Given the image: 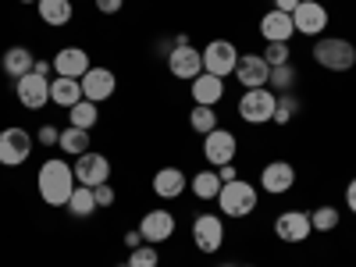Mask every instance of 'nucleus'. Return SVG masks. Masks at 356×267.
<instances>
[{
  "instance_id": "nucleus-32",
  "label": "nucleus",
  "mask_w": 356,
  "mask_h": 267,
  "mask_svg": "<svg viewBox=\"0 0 356 267\" xmlns=\"http://www.w3.org/2000/svg\"><path fill=\"white\" fill-rule=\"evenodd\" d=\"M129 267H161V253H157L150 243H143V246H136V250H132Z\"/></svg>"
},
{
  "instance_id": "nucleus-35",
  "label": "nucleus",
  "mask_w": 356,
  "mask_h": 267,
  "mask_svg": "<svg viewBox=\"0 0 356 267\" xmlns=\"http://www.w3.org/2000/svg\"><path fill=\"white\" fill-rule=\"evenodd\" d=\"M93 196H97V207H114V186H111V182L97 186V189H93Z\"/></svg>"
},
{
  "instance_id": "nucleus-16",
  "label": "nucleus",
  "mask_w": 356,
  "mask_h": 267,
  "mask_svg": "<svg viewBox=\"0 0 356 267\" xmlns=\"http://www.w3.org/2000/svg\"><path fill=\"white\" fill-rule=\"evenodd\" d=\"M235 79L246 89H264L267 79H271V65L264 61V54H243L239 65H235Z\"/></svg>"
},
{
  "instance_id": "nucleus-12",
  "label": "nucleus",
  "mask_w": 356,
  "mask_h": 267,
  "mask_svg": "<svg viewBox=\"0 0 356 267\" xmlns=\"http://www.w3.org/2000/svg\"><path fill=\"white\" fill-rule=\"evenodd\" d=\"M292 25L303 36H321L328 29V8L321 0H300V8L292 11Z\"/></svg>"
},
{
  "instance_id": "nucleus-11",
  "label": "nucleus",
  "mask_w": 356,
  "mask_h": 267,
  "mask_svg": "<svg viewBox=\"0 0 356 267\" xmlns=\"http://www.w3.org/2000/svg\"><path fill=\"white\" fill-rule=\"evenodd\" d=\"M235 150H239V139H235V132H225V129H214V132H207L203 136V157L207 164H232L235 161Z\"/></svg>"
},
{
  "instance_id": "nucleus-4",
  "label": "nucleus",
  "mask_w": 356,
  "mask_h": 267,
  "mask_svg": "<svg viewBox=\"0 0 356 267\" xmlns=\"http://www.w3.org/2000/svg\"><path fill=\"white\" fill-rule=\"evenodd\" d=\"M275 107H278V97H275V89H246L243 100H239V118L246 125H264V122H271L275 118Z\"/></svg>"
},
{
  "instance_id": "nucleus-19",
  "label": "nucleus",
  "mask_w": 356,
  "mask_h": 267,
  "mask_svg": "<svg viewBox=\"0 0 356 267\" xmlns=\"http://www.w3.org/2000/svg\"><path fill=\"white\" fill-rule=\"evenodd\" d=\"M292 33H296V25H292V15H285V11H267L260 18V36L267 43H289Z\"/></svg>"
},
{
  "instance_id": "nucleus-3",
  "label": "nucleus",
  "mask_w": 356,
  "mask_h": 267,
  "mask_svg": "<svg viewBox=\"0 0 356 267\" xmlns=\"http://www.w3.org/2000/svg\"><path fill=\"white\" fill-rule=\"evenodd\" d=\"M218 207L225 218H246L257 211V189L243 178H235V182H225L221 193H218Z\"/></svg>"
},
{
  "instance_id": "nucleus-41",
  "label": "nucleus",
  "mask_w": 356,
  "mask_h": 267,
  "mask_svg": "<svg viewBox=\"0 0 356 267\" xmlns=\"http://www.w3.org/2000/svg\"><path fill=\"white\" fill-rule=\"evenodd\" d=\"M125 246H129V250L143 246V235H139V228H136V232H125Z\"/></svg>"
},
{
  "instance_id": "nucleus-7",
  "label": "nucleus",
  "mask_w": 356,
  "mask_h": 267,
  "mask_svg": "<svg viewBox=\"0 0 356 267\" xmlns=\"http://www.w3.org/2000/svg\"><path fill=\"white\" fill-rule=\"evenodd\" d=\"M168 72L175 79H196L203 72V50H196L193 43H171L168 50Z\"/></svg>"
},
{
  "instance_id": "nucleus-36",
  "label": "nucleus",
  "mask_w": 356,
  "mask_h": 267,
  "mask_svg": "<svg viewBox=\"0 0 356 267\" xmlns=\"http://www.w3.org/2000/svg\"><path fill=\"white\" fill-rule=\"evenodd\" d=\"M36 139H40L43 146H57V139H61V129H54V125H43Z\"/></svg>"
},
{
  "instance_id": "nucleus-42",
  "label": "nucleus",
  "mask_w": 356,
  "mask_h": 267,
  "mask_svg": "<svg viewBox=\"0 0 356 267\" xmlns=\"http://www.w3.org/2000/svg\"><path fill=\"white\" fill-rule=\"evenodd\" d=\"M33 72H36V75H43V79H47V75H50V72H54V61H36V68H33Z\"/></svg>"
},
{
  "instance_id": "nucleus-17",
  "label": "nucleus",
  "mask_w": 356,
  "mask_h": 267,
  "mask_svg": "<svg viewBox=\"0 0 356 267\" xmlns=\"http://www.w3.org/2000/svg\"><path fill=\"white\" fill-rule=\"evenodd\" d=\"M260 186L264 193H271V196H282L296 186V168L289 161H271V164H264L260 171Z\"/></svg>"
},
{
  "instance_id": "nucleus-31",
  "label": "nucleus",
  "mask_w": 356,
  "mask_h": 267,
  "mask_svg": "<svg viewBox=\"0 0 356 267\" xmlns=\"http://www.w3.org/2000/svg\"><path fill=\"white\" fill-rule=\"evenodd\" d=\"M292 86H296V68H292V61H289V65H278V68H271V79H267V89H278V93H289Z\"/></svg>"
},
{
  "instance_id": "nucleus-10",
  "label": "nucleus",
  "mask_w": 356,
  "mask_h": 267,
  "mask_svg": "<svg viewBox=\"0 0 356 267\" xmlns=\"http://www.w3.org/2000/svg\"><path fill=\"white\" fill-rule=\"evenodd\" d=\"M193 243L203 253H218L225 243V221L218 214H196L193 218Z\"/></svg>"
},
{
  "instance_id": "nucleus-15",
  "label": "nucleus",
  "mask_w": 356,
  "mask_h": 267,
  "mask_svg": "<svg viewBox=\"0 0 356 267\" xmlns=\"http://www.w3.org/2000/svg\"><path fill=\"white\" fill-rule=\"evenodd\" d=\"M310 232H314V225H310V214L307 211H285L275 221V235H278L282 243H307Z\"/></svg>"
},
{
  "instance_id": "nucleus-45",
  "label": "nucleus",
  "mask_w": 356,
  "mask_h": 267,
  "mask_svg": "<svg viewBox=\"0 0 356 267\" xmlns=\"http://www.w3.org/2000/svg\"><path fill=\"white\" fill-rule=\"evenodd\" d=\"M221 267H232V264H221Z\"/></svg>"
},
{
  "instance_id": "nucleus-24",
  "label": "nucleus",
  "mask_w": 356,
  "mask_h": 267,
  "mask_svg": "<svg viewBox=\"0 0 356 267\" xmlns=\"http://www.w3.org/2000/svg\"><path fill=\"white\" fill-rule=\"evenodd\" d=\"M36 8H40V18H43L47 25H54V29L68 25V22H72V15H75L72 0H40Z\"/></svg>"
},
{
  "instance_id": "nucleus-25",
  "label": "nucleus",
  "mask_w": 356,
  "mask_h": 267,
  "mask_svg": "<svg viewBox=\"0 0 356 267\" xmlns=\"http://www.w3.org/2000/svg\"><path fill=\"white\" fill-rule=\"evenodd\" d=\"M100 211V207H97V196H93V189H89V186H75V193H72V200H68V214L72 218H93Z\"/></svg>"
},
{
  "instance_id": "nucleus-46",
  "label": "nucleus",
  "mask_w": 356,
  "mask_h": 267,
  "mask_svg": "<svg viewBox=\"0 0 356 267\" xmlns=\"http://www.w3.org/2000/svg\"><path fill=\"white\" fill-rule=\"evenodd\" d=\"M122 267H129V264H122Z\"/></svg>"
},
{
  "instance_id": "nucleus-20",
  "label": "nucleus",
  "mask_w": 356,
  "mask_h": 267,
  "mask_svg": "<svg viewBox=\"0 0 356 267\" xmlns=\"http://www.w3.org/2000/svg\"><path fill=\"white\" fill-rule=\"evenodd\" d=\"M193 100L200 104V107H214L221 97H225V79H218V75H211V72H200L196 79H193Z\"/></svg>"
},
{
  "instance_id": "nucleus-44",
  "label": "nucleus",
  "mask_w": 356,
  "mask_h": 267,
  "mask_svg": "<svg viewBox=\"0 0 356 267\" xmlns=\"http://www.w3.org/2000/svg\"><path fill=\"white\" fill-rule=\"evenodd\" d=\"M239 267H257V264H239Z\"/></svg>"
},
{
  "instance_id": "nucleus-13",
  "label": "nucleus",
  "mask_w": 356,
  "mask_h": 267,
  "mask_svg": "<svg viewBox=\"0 0 356 267\" xmlns=\"http://www.w3.org/2000/svg\"><path fill=\"white\" fill-rule=\"evenodd\" d=\"M79 82H82V97H86V100H93V104L111 100V97H114V89H118L114 72H111V68H100V65H93Z\"/></svg>"
},
{
  "instance_id": "nucleus-22",
  "label": "nucleus",
  "mask_w": 356,
  "mask_h": 267,
  "mask_svg": "<svg viewBox=\"0 0 356 267\" xmlns=\"http://www.w3.org/2000/svg\"><path fill=\"white\" fill-rule=\"evenodd\" d=\"M186 186H189V178L182 175V168H161L154 175V193L161 200H178L186 193Z\"/></svg>"
},
{
  "instance_id": "nucleus-23",
  "label": "nucleus",
  "mask_w": 356,
  "mask_h": 267,
  "mask_svg": "<svg viewBox=\"0 0 356 267\" xmlns=\"http://www.w3.org/2000/svg\"><path fill=\"white\" fill-rule=\"evenodd\" d=\"M79 100H86L79 79H65V75L50 79V104H54V107H68V111H72Z\"/></svg>"
},
{
  "instance_id": "nucleus-39",
  "label": "nucleus",
  "mask_w": 356,
  "mask_h": 267,
  "mask_svg": "<svg viewBox=\"0 0 356 267\" xmlns=\"http://www.w3.org/2000/svg\"><path fill=\"white\" fill-rule=\"evenodd\" d=\"M296 8H300V0H275V11H285V15H292Z\"/></svg>"
},
{
  "instance_id": "nucleus-21",
  "label": "nucleus",
  "mask_w": 356,
  "mask_h": 267,
  "mask_svg": "<svg viewBox=\"0 0 356 267\" xmlns=\"http://www.w3.org/2000/svg\"><path fill=\"white\" fill-rule=\"evenodd\" d=\"M0 68H4V75L8 79H22V75H29L36 68V57H33V50L29 47H8L4 50V57H0Z\"/></svg>"
},
{
  "instance_id": "nucleus-27",
  "label": "nucleus",
  "mask_w": 356,
  "mask_h": 267,
  "mask_svg": "<svg viewBox=\"0 0 356 267\" xmlns=\"http://www.w3.org/2000/svg\"><path fill=\"white\" fill-rule=\"evenodd\" d=\"M221 186H225V182L218 178V168H214V171H200V175H193V182H189L193 196H200V200H218Z\"/></svg>"
},
{
  "instance_id": "nucleus-33",
  "label": "nucleus",
  "mask_w": 356,
  "mask_h": 267,
  "mask_svg": "<svg viewBox=\"0 0 356 267\" xmlns=\"http://www.w3.org/2000/svg\"><path fill=\"white\" fill-rule=\"evenodd\" d=\"M264 61L271 65V68L289 65V61H292V50H289V43H267V47H264Z\"/></svg>"
},
{
  "instance_id": "nucleus-43",
  "label": "nucleus",
  "mask_w": 356,
  "mask_h": 267,
  "mask_svg": "<svg viewBox=\"0 0 356 267\" xmlns=\"http://www.w3.org/2000/svg\"><path fill=\"white\" fill-rule=\"evenodd\" d=\"M18 4H40V0H18Z\"/></svg>"
},
{
  "instance_id": "nucleus-14",
  "label": "nucleus",
  "mask_w": 356,
  "mask_h": 267,
  "mask_svg": "<svg viewBox=\"0 0 356 267\" xmlns=\"http://www.w3.org/2000/svg\"><path fill=\"white\" fill-rule=\"evenodd\" d=\"M139 235H143V243H150V246L168 243L171 235H175V214L164 211V207H157V211H150V214H143Z\"/></svg>"
},
{
  "instance_id": "nucleus-30",
  "label": "nucleus",
  "mask_w": 356,
  "mask_h": 267,
  "mask_svg": "<svg viewBox=\"0 0 356 267\" xmlns=\"http://www.w3.org/2000/svg\"><path fill=\"white\" fill-rule=\"evenodd\" d=\"M339 221H342L339 207H317V211L310 214V225H314V232H335V228H339Z\"/></svg>"
},
{
  "instance_id": "nucleus-38",
  "label": "nucleus",
  "mask_w": 356,
  "mask_h": 267,
  "mask_svg": "<svg viewBox=\"0 0 356 267\" xmlns=\"http://www.w3.org/2000/svg\"><path fill=\"white\" fill-rule=\"evenodd\" d=\"M218 178H221V182H235L239 175H235V168H232V164H221V168H218Z\"/></svg>"
},
{
  "instance_id": "nucleus-18",
  "label": "nucleus",
  "mask_w": 356,
  "mask_h": 267,
  "mask_svg": "<svg viewBox=\"0 0 356 267\" xmlns=\"http://www.w3.org/2000/svg\"><path fill=\"white\" fill-rule=\"evenodd\" d=\"M89 68V54L82 47H65V50H57L54 54V72L57 75H65V79H82Z\"/></svg>"
},
{
  "instance_id": "nucleus-8",
  "label": "nucleus",
  "mask_w": 356,
  "mask_h": 267,
  "mask_svg": "<svg viewBox=\"0 0 356 267\" xmlns=\"http://www.w3.org/2000/svg\"><path fill=\"white\" fill-rule=\"evenodd\" d=\"M15 97H18V104H22L25 111L47 107V104H50V79H43V75H36V72L22 75V79L15 82Z\"/></svg>"
},
{
  "instance_id": "nucleus-34",
  "label": "nucleus",
  "mask_w": 356,
  "mask_h": 267,
  "mask_svg": "<svg viewBox=\"0 0 356 267\" xmlns=\"http://www.w3.org/2000/svg\"><path fill=\"white\" fill-rule=\"evenodd\" d=\"M296 107H300V104H296V97H292V93H282L271 122H275V125H289V122H292V114H296Z\"/></svg>"
},
{
  "instance_id": "nucleus-5",
  "label": "nucleus",
  "mask_w": 356,
  "mask_h": 267,
  "mask_svg": "<svg viewBox=\"0 0 356 267\" xmlns=\"http://www.w3.org/2000/svg\"><path fill=\"white\" fill-rule=\"evenodd\" d=\"M239 50H235V43H228V40H211L203 47V72H211V75H218V79H228V75H235V65H239Z\"/></svg>"
},
{
  "instance_id": "nucleus-6",
  "label": "nucleus",
  "mask_w": 356,
  "mask_h": 267,
  "mask_svg": "<svg viewBox=\"0 0 356 267\" xmlns=\"http://www.w3.org/2000/svg\"><path fill=\"white\" fill-rule=\"evenodd\" d=\"M29 154H33V136H29L25 129L11 125L0 132V164L4 168H18L29 161Z\"/></svg>"
},
{
  "instance_id": "nucleus-2",
  "label": "nucleus",
  "mask_w": 356,
  "mask_h": 267,
  "mask_svg": "<svg viewBox=\"0 0 356 267\" xmlns=\"http://www.w3.org/2000/svg\"><path fill=\"white\" fill-rule=\"evenodd\" d=\"M314 61L328 72H349L356 65V47L342 36H321L314 43Z\"/></svg>"
},
{
  "instance_id": "nucleus-26",
  "label": "nucleus",
  "mask_w": 356,
  "mask_h": 267,
  "mask_svg": "<svg viewBox=\"0 0 356 267\" xmlns=\"http://www.w3.org/2000/svg\"><path fill=\"white\" fill-rule=\"evenodd\" d=\"M89 136L86 129H75V125H68L65 132H61V139H57V146L68 154V157H82V154H89Z\"/></svg>"
},
{
  "instance_id": "nucleus-40",
  "label": "nucleus",
  "mask_w": 356,
  "mask_h": 267,
  "mask_svg": "<svg viewBox=\"0 0 356 267\" xmlns=\"http://www.w3.org/2000/svg\"><path fill=\"white\" fill-rule=\"evenodd\" d=\"M346 203H349V211L356 214V178H353V182L346 186Z\"/></svg>"
},
{
  "instance_id": "nucleus-1",
  "label": "nucleus",
  "mask_w": 356,
  "mask_h": 267,
  "mask_svg": "<svg viewBox=\"0 0 356 267\" xmlns=\"http://www.w3.org/2000/svg\"><path fill=\"white\" fill-rule=\"evenodd\" d=\"M75 186H79V182H75L72 164L57 161V157H50V161H43V164H40L36 189H40V196H43V203H47V207H68V200H72Z\"/></svg>"
},
{
  "instance_id": "nucleus-37",
  "label": "nucleus",
  "mask_w": 356,
  "mask_h": 267,
  "mask_svg": "<svg viewBox=\"0 0 356 267\" xmlns=\"http://www.w3.org/2000/svg\"><path fill=\"white\" fill-rule=\"evenodd\" d=\"M122 4H125V0H97V11L100 15H118V11H122Z\"/></svg>"
},
{
  "instance_id": "nucleus-9",
  "label": "nucleus",
  "mask_w": 356,
  "mask_h": 267,
  "mask_svg": "<svg viewBox=\"0 0 356 267\" xmlns=\"http://www.w3.org/2000/svg\"><path fill=\"white\" fill-rule=\"evenodd\" d=\"M72 171H75V182H79V186H89V189L111 182V161H107L104 154H93V150L82 154V157L72 164Z\"/></svg>"
},
{
  "instance_id": "nucleus-28",
  "label": "nucleus",
  "mask_w": 356,
  "mask_h": 267,
  "mask_svg": "<svg viewBox=\"0 0 356 267\" xmlns=\"http://www.w3.org/2000/svg\"><path fill=\"white\" fill-rule=\"evenodd\" d=\"M68 122H72L75 129L93 132V125L100 122V111H97V104H93V100H79V104L68 111Z\"/></svg>"
},
{
  "instance_id": "nucleus-29",
  "label": "nucleus",
  "mask_w": 356,
  "mask_h": 267,
  "mask_svg": "<svg viewBox=\"0 0 356 267\" xmlns=\"http://www.w3.org/2000/svg\"><path fill=\"white\" fill-rule=\"evenodd\" d=\"M189 125H193V132L196 136H207V132H214L218 129V114H214V107H193V114H189Z\"/></svg>"
}]
</instances>
